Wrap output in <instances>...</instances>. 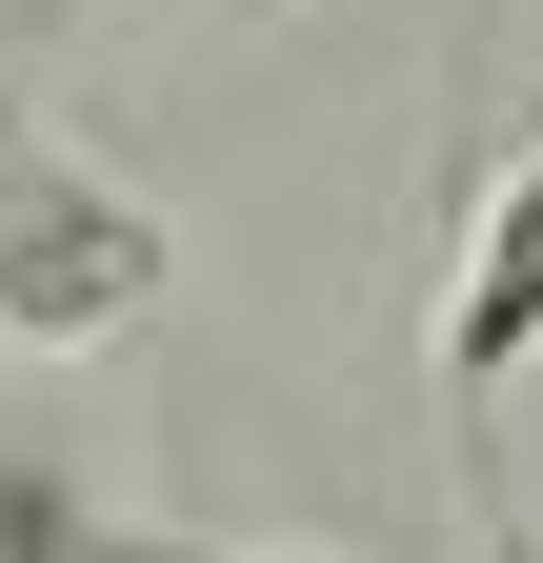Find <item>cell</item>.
<instances>
[{
  "mask_svg": "<svg viewBox=\"0 0 543 563\" xmlns=\"http://www.w3.org/2000/svg\"><path fill=\"white\" fill-rule=\"evenodd\" d=\"M181 242L121 201L101 162H60L41 121H0V342H41V363H101L121 322H162Z\"/></svg>",
  "mask_w": 543,
  "mask_h": 563,
  "instance_id": "6da1fadb",
  "label": "cell"
},
{
  "mask_svg": "<svg viewBox=\"0 0 543 563\" xmlns=\"http://www.w3.org/2000/svg\"><path fill=\"white\" fill-rule=\"evenodd\" d=\"M523 363H543V141L503 162V201H484V222H463V282H443V402L484 422Z\"/></svg>",
  "mask_w": 543,
  "mask_h": 563,
  "instance_id": "7a4b0ae2",
  "label": "cell"
},
{
  "mask_svg": "<svg viewBox=\"0 0 543 563\" xmlns=\"http://www.w3.org/2000/svg\"><path fill=\"white\" fill-rule=\"evenodd\" d=\"M0 563H101L81 523H60V483H41V463H0Z\"/></svg>",
  "mask_w": 543,
  "mask_h": 563,
  "instance_id": "3957f363",
  "label": "cell"
},
{
  "mask_svg": "<svg viewBox=\"0 0 543 563\" xmlns=\"http://www.w3.org/2000/svg\"><path fill=\"white\" fill-rule=\"evenodd\" d=\"M60 21H81V0H0V60H41V41H60Z\"/></svg>",
  "mask_w": 543,
  "mask_h": 563,
  "instance_id": "277c9868",
  "label": "cell"
},
{
  "mask_svg": "<svg viewBox=\"0 0 543 563\" xmlns=\"http://www.w3.org/2000/svg\"><path fill=\"white\" fill-rule=\"evenodd\" d=\"M484 563H543V523H484Z\"/></svg>",
  "mask_w": 543,
  "mask_h": 563,
  "instance_id": "5b68a950",
  "label": "cell"
}]
</instances>
